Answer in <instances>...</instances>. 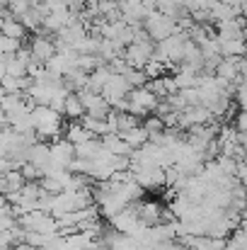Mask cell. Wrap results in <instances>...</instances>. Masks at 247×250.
Returning <instances> with one entry per match:
<instances>
[{
  "mask_svg": "<svg viewBox=\"0 0 247 250\" xmlns=\"http://www.w3.org/2000/svg\"><path fill=\"white\" fill-rule=\"evenodd\" d=\"M32 122H34V131L39 141H58L63 139V119L61 112L51 109L49 104H37L32 109Z\"/></svg>",
  "mask_w": 247,
  "mask_h": 250,
  "instance_id": "cell-1",
  "label": "cell"
},
{
  "mask_svg": "<svg viewBox=\"0 0 247 250\" xmlns=\"http://www.w3.org/2000/svg\"><path fill=\"white\" fill-rule=\"evenodd\" d=\"M126 100H129V112L136 114L138 119L153 114L155 107H158V102H160V97H155L146 85H143V87H131V92H129Z\"/></svg>",
  "mask_w": 247,
  "mask_h": 250,
  "instance_id": "cell-2",
  "label": "cell"
},
{
  "mask_svg": "<svg viewBox=\"0 0 247 250\" xmlns=\"http://www.w3.org/2000/svg\"><path fill=\"white\" fill-rule=\"evenodd\" d=\"M143 27H146V32H148V37H151L153 42H163L170 34L177 32V22H174L172 17L163 15V12H158V10H153V12L146 17Z\"/></svg>",
  "mask_w": 247,
  "mask_h": 250,
  "instance_id": "cell-3",
  "label": "cell"
},
{
  "mask_svg": "<svg viewBox=\"0 0 247 250\" xmlns=\"http://www.w3.org/2000/svg\"><path fill=\"white\" fill-rule=\"evenodd\" d=\"M213 122V114L206 104H189L179 112V119H177V126L184 131H189L191 126H201V124H211Z\"/></svg>",
  "mask_w": 247,
  "mask_h": 250,
  "instance_id": "cell-4",
  "label": "cell"
},
{
  "mask_svg": "<svg viewBox=\"0 0 247 250\" xmlns=\"http://www.w3.org/2000/svg\"><path fill=\"white\" fill-rule=\"evenodd\" d=\"M153 51H155V42H131L126 49H124V61L133 68H146V63L153 59Z\"/></svg>",
  "mask_w": 247,
  "mask_h": 250,
  "instance_id": "cell-5",
  "label": "cell"
},
{
  "mask_svg": "<svg viewBox=\"0 0 247 250\" xmlns=\"http://www.w3.org/2000/svg\"><path fill=\"white\" fill-rule=\"evenodd\" d=\"M78 95H80V100H82L85 114H92L97 119H107V114L112 112V107H109V102L104 100L102 92L90 90V87H82V90H78Z\"/></svg>",
  "mask_w": 247,
  "mask_h": 250,
  "instance_id": "cell-6",
  "label": "cell"
},
{
  "mask_svg": "<svg viewBox=\"0 0 247 250\" xmlns=\"http://www.w3.org/2000/svg\"><path fill=\"white\" fill-rule=\"evenodd\" d=\"M29 51H32V59L39 61V63H49L54 56H56V39L46 37L44 32H39L32 42H29Z\"/></svg>",
  "mask_w": 247,
  "mask_h": 250,
  "instance_id": "cell-7",
  "label": "cell"
},
{
  "mask_svg": "<svg viewBox=\"0 0 247 250\" xmlns=\"http://www.w3.org/2000/svg\"><path fill=\"white\" fill-rule=\"evenodd\" d=\"M76 158V146L66 139H58V141H51V163L58 167H68Z\"/></svg>",
  "mask_w": 247,
  "mask_h": 250,
  "instance_id": "cell-8",
  "label": "cell"
},
{
  "mask_svg": "<svg viewBox=\"0 0 247 250\" xmlns=\"http://www.w3.org/2000/svg\"><path fill=\"white\" fill-rule=\"evenodd\" d=\"M218 78H223V81H228V83H233L238 87V83L243 81V76H240V59H228V56H223L221 61H218V66H216V71H213Z\"/></svg>",
  "mask_w": 247,
  "mask_h": 250,
  "instance_id": "cell-9",
  "label": "cell"
},
{
  "mask_svg": "<svg viewBox=\"0 0 247 250\" xmlns=\"http://www.w3.org/2000/svg\"><path fill=\"white\" fill-rule=\"evenodd\" d=\"M163 204L158 202H138V219L143 226H158L163 219Z\"/></svg>",
  "mask_w": 247,
  "mask_h": 250,
  "instance_id": "cell-10",
  "label": "cell"
},
{
  "mask_svg": "<svg viewBox=\"0 0 247 250\" xmlns=\"http://www.w3.org/2000/svg\"><path fill=\"white\" fill-rule=\"evenodd\" d=\"M27 161L34 163L39 170L46 167L49 161H51V144H49V141H34V144L29 146V151H27Z\"/></svg>",
  "mask_w": 247,
  "mask_h": 250,
  "instance_id": "cell-11",
  "label": "cell"
},
{
  "mask_svg": "<svg viewBox=\"0 0 247 250\" xmlns=\"http://www.w3.org/2000/svg\"><path fill=\"white\" fill-rule=\"evenodd\" d=\"M0 34L12 37V39H22V42H24V37H27V27H24L12 12H7L5 17H0Z\"/></svg>",
  "mask_w": 247,
  "mask_h": 250,
  "instance_id": "cell-12",
  "label": "cell"
},
{
  "mask_svg": "<svg viewBox=\"0 0 247 250\" xmlns=\"http://www.w3.org/2000/svg\"><path fill=\"white\" fill-rule=\"evenodd\" d=\"M102 146H104V151H109L112 156H131V146L124 141V136L121 134H107V136H102Z\"/></svg>",
  "mask_w": 247,
  "mask_h": 250,
  "instance_id": "cell-13",
  "label": "cell"
},
{
  "mask_svg": "<svg viewBox=\"0 0 247 250\" xmlns=\"http://www.w3.org/2000/svg\"><path fill=\"white\" fill-rule=\"evenodd\" d=\"M63 134H66L63 139H66V141H71L73 146H78V144L87 141V139L92 136V134H90V131L82 126L80 119H71L68 124H63Z\"/></svg>",
  "mask_w": 247,
  "mask_h": 250,
  "instance_id": "cell-14",
  "label": "cell"
},
{
  "mask_svg": "<svg viewBox=\"0 0 247 250\" xmlns=\"http://www.w3.org/2000/svg\"><path fill=\"white\" fill-rule=\"evenodd\" d=\"M102 139H97V136H90L87 141H82L76 146V158H85V161H92V158H97L99 153H102Z\"/></svg>",
  "mask_w": 247,
  "mask_h": 250,
  "instance_id": "cell-15",
  "label": "cell"
},
{
  "mask_svg": "<svg viewBox=\"0 0 247 250\" xmlns=\"http://www.w3.org/2000/svg\"><path fill=\"white\" fill-rule=\"evenodd\" d=\"M80 122H82V126H85L92 136H97V139H102V136H107V134H114L112 126L107 124V119H97V117H92V114H82Z\"/></svg>",
  "mask_w": 247,
  "mask_h": 250,
  "instance_id": "cell-16",
  "label": "cell"
},
{
  "mask_svg": "<svg viewBox=\"0 0 247 250\" xmlns=\"http://www.w3.org/2000/svg\"><path fill=\"white\" fill-rule=\"evenodd\" d=\"M112 73H114V71L109 68V63H104V66L95 68L92 73H87V87H90V90H97V92H102V90H104V85L109 83Z\"/></svg>",
  "mask_w": 247,
  "mask_h": 250,
  "instance_id": "cell-17",
  "label": "cell"
},
{
  "mask_svg": "<svg viewBox=\"0 0 247 250\" xmlns=\"http://www.w3.org/2000/svg\"><path fill=\"white\" fill-rule=\"evenodd\" d=\"M221 44V56L228 59H243L247 54V39H223Z\"/></svg>",
  "mask_w": 247,
  "mask_h": 250,
  "instance_id": "cell-18",
  "label": "cell"
},
{
  "mask_svg": "<svg viewBox=\"0 0 247 250\" xmlns=\"http://www.w3.org/2000/svg\"><path fill=\"white\" fill-rule=\"evenodd\" d=\"M121 136H124V141H126L131 148H141L143 144H148V141H151V134H148V129H146L143 124H136L133 129L124 131Z\"/></svg>",
  "mask_w": 247,
  "mask_h": 250,
  "instance_id": "cell-19",
  "label": "cell"
},
{
  "mask_svg": "<svg viewBox=\"0 0 247 250\" xmlns=\"http://www.w3.org/2000/svg\"><path fill=\"white\" fill-rule=\"evenodd\" d=\"M66 119H80L85 114V107H82V100L78 92H68L66 97V104H63V112H61Z\"/></svg>",
  "mask_w": 247,
  "mask_h": 250,
  "instance_id": "cell-20",
  "label": "cell"
},
{
  "mask_svg": "<svg viewBox=\"0 0 247 250\" xmlns=\"http://www.w3.org/2000/svg\"><path fill=\"white\" fill-rule=\"evenodd\" d=\"M63 85L71 90V92H78L82 87H87V73L80 68H71L66 76H63Z\"/></svg>",
  "mask_w": 247,
  "mask_h": 250,
  "instance_id": "cell-21",
  "label": "cell"
},
{
  "mask_svg": "<svg viewBox=\"0 0 247 250\" xmlns=\"http://www.w3.org/2000/svg\"><path fill=\"white\" fill-rule=\"evenodd\" d=\"M121 76L129 81V85H131V87H143V85L148 83V76H146V71H143V68L126 66V68L121 71Z\"/></svg>",
  "mask_w": 247,
  "mask_h": 250,
  "instance_id": "cell-22",
  "label": "cell"
},
{
  "mask_svg": "<svg viewBox=\"0 0 247 250\" xmlns=\"http://www.w3.org/2000/svg\"><path fill=\"white\" fill-rule=\"evenodd\" d=\"M104 66V61L97 56V54H78V68L85 73H92L95 68Z\"/></svg>",
  "mask_w": 247,
  "mask_h": 250,
  "instance_id": "cell-23",
  "label": "cell"
},
{
  "mask_svg": "<svg viewBox=\"0 0 247 250\" xmlns=\"http://www.w3.org/2000/svg\"><path fill=\"white\" fill-rule=\"evenodd\" d=\"M5 73H10V76H15V78H24V76H27V63L19 61V59L12 54V56H7V68H5Z\"/></svg>",
  "mask_w": 247,
  "mask_h": 250,
  "instance_id": "cell-24",
  "label": "cell"
},
{
  "mask_svg": "<svg viewBox=\"0 0 247 250\" xmlns=\"http://www.w3.org/2000/svg\"><path fill=\"white\" fill-rule=\"evenodd\" d=\"M22 46V39H12V37H5V34H0V54H5V56H12L17 49Z\"/></svg>",
  "mask_w": 247,
  "mask_h": 250,
  "instance_id": "cell-25",
  "label": "cell"
},
{
  "mask_svg": "<svg viewBox=\"0 0 247 250\" xmlns=\"http://www.w3.org/2000/svg\"><path fill=\"white\" fill-rule=\"evenodd\" d=\"M143 126L148 129V134L153 136V134H160L165 129V122L158 117V114H148V117H143Z\"/></svg>",
  "mask_w": 247,
  "mask_h": 250,
  "instance_id": "cell-26",
  "label": "cell"
},
{
  "mask_svg": "<svg viewBox=\"0 0 247 250\" xmlns=\"http://www.w3.org/2000/svg\"><path fill=\"white\" fill-rule=\"evenodd\" d=\"M146 76H148V81L151 78H160V76H165V71H167V66L165 63H160V61H155V59H151L148 63H146Z\"/></svg>",
  "mask_w": 247,
  "mask_h": 250,
  "instance_id": "cell-27",
  "label": "cell"
},
{
  "mask_svg": "<svg viewBox=\"0 0 247 250\" xmlns=\"http://www.w3.org/2000/svg\"><path fill=\"white\" fill-rule=\"evenodd\" d=\"M235 102H238V107H247V76H243V81L238 83L235 87Z\"/></svg>",
  "mask_w": 247,
  "mask_h": 250,
  "instance_id": "cell-28",
  "label": "cell"
},
{
  "mask_svg": "<svg viewBox=\"0 0 247 250\" xmlns=\"http://www.w3.org/2000/svg\"><path fill=\"white\" fill-rule=\"evenodd\" d=\"M179 92H182V97H184L187 107H189V104H201V95H199V87H184V90H179Z\"/></svg>",
  "mask_w": 247,
  "mask_h": 250,
  "instance_id": "cell-29",
  "label": "cell"
},
{
  "mask_svg": "<svg viewBox=\"0 0 247 250\" xmlns=\"http://www.w3.org/2000/svg\"><path fill=\"white\" fill-rule=\"evenodd\" d=\"M19 170H22V175H24V180H27V182H29V180H41V170L34 166V163H29V161H27V163H22Z\"/></svg>",
  "mask_w": 247,
  "mask_h": 250,
  "instance_id": "cell-30",
  "label": "cell"
},
{
  "mask_svg": "<svg viewBox=\"0 0 247 250\" xmlns=\"http://www.w3.org/2000/svg\"><path fill=\"white\" fill-rule=\"evenodd\" d=\"M235 124V129L240 131V134H247V107H240L238 112H235V119H233Z\"/></svg>",
  "mask_w": 247,
  "mask_h": 250,
  "instance_id": "cell-31",
  "label": "cell"
},
{
  "mask_svg": "<svg viewBox=\"0 0 247 250\" xmlns=\"http://www.w3.org/2000/svg\"><path fill=\"white\" fill-rule=\"evenodd\" d=\"M235 177H238V180H240V182H243V185L247 187V163H243V161H240V166H238V172H235Z\"/></svg>",
  "mask_w": 247,
  "mask_h": 250,
  "instance_id": "cell-32",
  "label": "cell"
},
{
  "mask_svg": "<svg viewBox=\"0 0 247 250\" xmlns=\"http://www.w3.org/2000/svg\"><path fill=\"white\" fill-rule=\"evenodd\" d=\"M10 167H12V163H10L7 158H2V156H0V177H2V175H5Z\"/></svg>",
  "mask_w": 247,
  "mask_h": 250,
  "instance_id": "cell-33",
  "label": "cell"
},
{
  "mask_svg": "<svg viewBox=\"0 0 247 250\" xmlns=\"http://www.w3.org/2000/svg\"><path fill=\"white\" fill-rule=\"evenodd\" d=\"M5 68H7V56H5V54H0V76L5 73Z\"/></svg>",
  "mask_w": 247,
  "mask_h": 250,
  "instance_id": "cell-34",
  "label": "cell"
},
{
  "mask_svg": "<svg viewBox=\"0 0 247 250\" xmlns=\"http://www.w3.org/2000/svg\"><path fill=\"white\" fill-rule=\"evenodd\" d=\"M15 250H37V248H34V246H29V243H24V241H22V243H17V246H15Z\"/></svg>",
  "mask_w": 247,
  "mask_h": 250,
  "instance_id": "cell-35",
  "label": "cell"
},
{
  "mask_svg": "<svg viewBox=\"0 0 247 250\" xmlns=\"http://www.w3.org/2000/svg\"><path fill=\"white\" fill-rule=\"evenodd\" d=\"M7 12H10V10H7V5H5V2H2V0H0V17H5V15H7Z\"/></svg>",
  "mask_w": 247,
  "mask_h": 250,
  "instance_id": "cell-36",
  "label": "cell"
},
{
  "mask_svg": "<svg viewBox=\"0 0 247 250\" xmlns=\"http://www.w3.org/2000/svg\"><path fill=\"white\" fill-rule=\"evenodd\" d=\"M221 2H228V5H235V7H238L243 0H221ZM238 10H240V7H238Z\"/></svg>",
  "mask_w": 247,
  "mask_h": 250,
  "instance_id": "cell-37",
  "label": "cell"
},
{
  "mask_svg": "<svg viewBox=\"0 0 247 250\" xmlns=\"http://www.w3.org/2000/svg\"><path fill=\"white\" fill-rule=\"evenodd\" d=\"M245 32H247V17H245Z\"/></svg>",
  "mask_w": 247,
  "mask_h": 250,
  "instance_id": "cell-38",
  "label": "cell"
}]
</instances>
